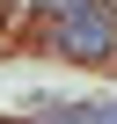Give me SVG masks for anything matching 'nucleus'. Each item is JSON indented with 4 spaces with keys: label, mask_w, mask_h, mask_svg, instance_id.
<instances>
[{
    "label": "nucleus",
    "mask_w": 117,
    "mask_h": 124,
    "mask_svg": "<svg viewBox=\"0 0 117 124\" xmlns=\"http://www.w3.org/2000/svg\"><path fill=\"white\" fill-rule=\"evenodd\" d=\"M58 51L66 58H110L117 51V22H110V8H73V15H58Z\"/></svg>",
    "instance_id": "1"
},
{
    "label": "nucleus",
    "mask_w": 117,
    "mask_h": 124,
    "mask_svg": "<svg viewBox=\"0 0 117 124\" xmlns=\"http://www.w3.org/2000/svg\"><path fill=\"white\" fill-rule=\"evenodd\" d=\"M51 124H117V102H73V109H58Z\"/></svg>",
    "instance_id": "2"
},
{
    "label": "nucleus",
    "mask_w": 117,
    "mask_h": 124,
    "mask_svg": "<svg viewBox=\"0 0 117 124\" xmlns=\"http://www.w3.org/2000/svg\"><path fill=\"white\" fill-rule=\"evenodd\" d=\"M37 8H51V15H73V8H88V0H37Z\"/></svg>",
    "instance_id": "3"
}]
</instances>
